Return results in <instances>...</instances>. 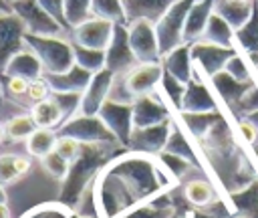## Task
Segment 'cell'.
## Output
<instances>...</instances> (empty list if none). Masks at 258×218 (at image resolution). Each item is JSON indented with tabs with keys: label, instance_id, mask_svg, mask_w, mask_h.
<instances>
[{
	"label": "cell",
	"instance_id": "cell-43",
	"mask_svg": "<svg viewBox=\"0 0 258 218\" xmlns=\"http://www.w3.org/2000/svg\"><path fill=\"white\" fill-rule=\"evenodd\" d=\"M2 141H4V129L0 127V143H2Z\"/></svg>",
	"mask_w": 258,
	"mask_h": 218
},
{
	"label": "cell",
	"instance_id": "cell-18",
	"mask_svg": "<svg viewBox=\"0 0 258 218\" xmlns=\"http://www.w3.org/2000/svg\"><path fill=\"white\" fill-rule=\"evenodd\" d=\"M202 40H208V42L224 46V48H236V30L218 12H212V16L204 28Z\"/></svg>",
	"mask_w": 258,
	"mask_h": 218
},
{
	"label": "cell",
	"instance_id": "cell-45",
	"mask_svg": "<svg viewBox=\"0 0 258 218\" xmlns=\"http://www.w3.org/2000/svg\"><path fill=\"white\" fill-rule=\"evenodd\" d=\"M0 93H2V81H0Z\"/></svg>",
	"mask_w": 258,
	"mask_h": 218
},
{
	"label": "cell",
	"instance_id": "cell-47",
	"mask_svg": "<svg viewBox=\"0 0 258 218\" xmlns=\"http://www.w3.org/2000/svg\"><path fill=\"white\" fill-rule=\"evenodd\" d=\"M240 218H246V216H240Z\"/></svg>",
	"mask_w": 258,
	"mask_h": 218
},
{
	"label": "cell",
	"instance_id": "cell-46",
	"mask_svg": "<svg viewBox=\"0 0 258 218\" xmlns=\"http://www.w3.org/2000/svg\"><path fill=\"white\" fill-rule=\"evenodd\" d=\"M26 218H34V216H32V214H28V216H26Z\"/></svg>",
	"mask_w": 258,
	"mask_h": 218
},
{
	"label": "cell",
	"instance_id": "cell-22",
	"mask_svg": "<svg viewBox=\"0 0 258 218\" xmlns=\"http://www.w3.org/2000/svg\"><path fill=\"white\" fill-rule=\"evenodd\" d=\"M183 198L194 208H210L216 200V190L208 180H189L183 186Z\"/></svg>",
	"mask_w": 258,
	"mask_h": 218
},
{
	"label": "cell",
	"instance_id": "cell-33",
	"mask_svg": "<svg viewBox=\"0 0 258 218\" xmlns=\"http://www.w3.org/2000/svg\"><path fill=\"white\" fill-rule=\"evenodd\" d=\"M224 71L228 75H232L236 81L240 83H252V75H250V67H248V59L244 54H240L238 50L228 59Z\"/></svg>",
	"mask_w": 258,
	"mask_h": 218
},
{
	"label": "cell",
	"instance_id": "cell-31",
	"mask_svg": "<svg viewBox=\"0 0 258 218\" xmlns=\"http://www.w3.org/2000/svg\"><path fill=\"white\" fill-rule=\"evenodd\" d=\"M0 81H2V93L14 101V103H20L22 99H26V91H28V83L24 77H16V75H0Z\"/></svg>",
	"mask_w": 258,
	"mask_h": 218
},
{
	"label": "cell",
	"instance_id": "cell-36",
	"mask_svg": "<svg viewBox=\"0 0 258 218\" xmlns=\"http://www.w3.org/2000/svg\"><path fill=\"white\" fill-rule=\"evenodd\" d=\"M50 93H52V89H50V85L46 83V79H44V75H42V77L32 79V81L28 83L26 99H28V101L34 105V103H38V101H42V99L50 97Z\"/></svg>",
	"mask_w": 258,
	"mask_h": 218
},
{
	"label": "cell",
	"instance_id": "cell-42",
	"mask_svg": "<svg viewBox=\"0 0 258 218\" xmlns=\"http://www.w3.org/2000/svg\"><path fill=\"white\" fill-rule=\"evenodd\" d=\"M232 2H240V4H248V2H254V0H232Z\"/></svg>",
	"mask_w": 258,
	"mask_h": 218
},
{
	"label": "cell",
	"instance_id": "cell-5",
	"mask_svg": "<svg viewBox=\"0 0 258 218\" xmlns=\"http://www.w3.org/2000/svg\"><path fill=\"white\" fill-rule=\"evenodd\" d=\"M129 44L139 63H159V42L155 34V24L149 20H133L127 24Z\"/></svg>",
	"mask_w": 258,
	"mask_h": 218
},
{
	"label": "cell",
	"instance_id": "cell-20",
	"mask_svg": "<svg viewBox=\"0 0 258 218\" xmlns=\"http://www.w3.org/2000/svg\"><path fill=\"white\" fill-rule=\"evenodd\" d=\"M252 10H254V2L240 4L232 0H216V6H214V12H218L234 30L242 28L248 22V18L252 16Z\"/></svg>",
	"mask_w": 258,
	"mask_h": 218
},
{
	"label": "cell",
	"instance_id": "cell-4",
	"mask_svg": "<svg viewBox=\"0 0 258 218\" xmlns=\"http://www.w3.org/2000/svg\"><path fill=\"white\" fill-rule=\"evenodd\" d=\"M119 77L123 81L125 91L129 93V97L135 103L137 97L149 95L159 89V83L163 77V67H161V61L159 63H139L131 71H127L125 75H119Z\"/></svg>",
	"mask_w": 258,
	"mask_h": 218
},
{
	"label": "cell",
	"instance_id": "cell-14",
	"mask_svg": "<svg viewBox=\"0 0 258 218\" xmlns=\"http://www.w3.org/2000/svg\"><path fill=\"white\" fill-rule=\"evenodd\" d=\"M173 2L177 0H123L127 24L133 20H149L155 24Z\"/></svg>",
	"mask_w": 258,
	"mask_h": 218
},
{
	"label": "cell",
	"instance_id": "cell-34",
	"mask_svg": "<svg viewBox=\"0 0 258 218\" xmlns=\"http://www.w3.org/2000/svg\"><path fill=\"white\" fill-rule=\"evenodd\" d=\"M40 161H42L44 170H46L50 176H54V178H58V180H62V178H67V176H69L71 161H67L64 157H60L56 151H50L48 155L40 157Z\"/></svg>",
	"mask_w": 258,
	"mask_h": 218
},
{
	"label": "cell",
	"instance_id": "cell-21",
	"mask_svg": "<svg viewBox=\"0 0 258 218\" xmlns=\"http://www.w3.org/2000/svg\"><path fill=\"white\" fill-rule=\"evenodd\" d=\"M210 81H212L214 89L218 91V95L224 99L226 105H236L238 99L244 95V91L254 83V81H252V83H240V81H236L232 75H228L226 71H220V73L214 75Z\"/></svg>",
	"mask_w": 258,
	"mask_h": 218
},
{
	"label": "cell",
	"instance_id": "cell-23",
	"mask_svg": "<svg viewBox=\"0 0 258 218\" xmlns=\"http://www.w3.org/2000/svg\"><path fill=\"white\" fill-rule=\"evenodd\" d=\"M30 170V157L20 153L0 155V184H12Z\"/></svg>",
	"mask_w": 258,
	"mask_h": 218
},
{
	"label": "cell",
	"instance_id": "cell-12",
	"mask_svg": "<svg viewBox=\"0 0 258 218\" xmlns=\"http://www.w3.org/2000/svg\"><path fill=\"white\" fill-rule=\"evenodd\" d=\"M165 121H169V109L165 107L163 101L157 99V91L135 99V103H133V129L159 125Z\"/></svg>",
	"mask_w": 258,
	"mask_h": 218
},
{
	"label": "cell",
	"instance_id": "cell-37",
	"mask_svg": "<svg viewBox=\"0 0 258 218\" xmlns=\"http://www.w3.org/2000/svg\"><path fill=\"white\" fill-rule=\"evenodd\" d=\"M38 4H40L67 32H71V28H69V24H67V18H64V0H38Z\"/></svg>",
	"mask_w": 258,
	"mask_h": 218
},
{
	"label": "cell",
	"instance_id": "cell-29",
	"mask_svg": "<svg viewBox=\"0 0 258 218\" xmlns=\"http://www.w3.org/2000/svg\"><path fill=\"white\" fill-rule=\"evenodd\" d=\"M73 52H75V65L87 69L89 73H99L101 69H105V50L87 48L73 42Z\"/></svg>",
	"mask_w": 258,
	"mask_h": 218
},
{
	"label": "cell",
	"instance_id": "cell-24",
	"mask_svg": "<svg viewBox=\"0 0 258 218\" xmlns=\"http://www.w3.org/2000/svg\"><path fill=\"white\" fill-rule=\"evenodd\" d=\"M236 44L246 52H258V2L254 0V10L248 22L236 30Z\"/></svg>",
	"mask_w": 258,
	"mask_h": 218
},
{
	"label": "cell",
	"instance_id": "cell-32",
	"mask_svg": "<svg viewBox=\"0 0 258 218\" xmlns=\"http://www.w3.org/2000/svg\"><path fill=\"white\" fill-rule=\"evenodd\" d=\"M159 91L173 103V107H181V99H183V93H185V83L177 81L175 77H171L169 73L163 71V77H161V83H159Z\"/></svg>",
	"mask_w": 258,
	"mask_h": 218
},
{
	"label": "cell",
	"instance_id": "cell-30",
	"mask_svg": "<svg viewBox=\"0 0 258 218\" xmlns=\"http://www.w3.org/2000/svg\"><path fill=\"white\" fill-rule=\"evenodd\" d=\"M64 18L69 28H75L85 20L93 18L91 0H64Z\"/></svg>",
	"mask_w": 258,
	"mask_h": 218
},
{
	"label": "cell",
	"instance_id": "cell-10",
	"mask_svg": "<svg viewBox=\"0 0 258 218\" xmlns=\"http://www.w3.org/2000/svg\"><path fill=\"white\" fill-rule=\"evenodd\" d=\"M181 113H210L216 111V101L210 91V87L204 83L202 73L194 69L189 81L185 83V93L181 99Z\"/></svg>",
	"mask_w": 258,
	"mask_h": 218
},
{
	"label": "cell",
	"instance_id": "cell-40",
	"mask_svg": "<svg viewBox=\"0 0 258 218\" xmlns=\"http://www.w3.org/2000/svg\"><path fill=\"white\" fill-rule=\"evenodd\" d=\"M8 10H10V6L4 0H0V12H8Z\"/></svg>",
	"mask_w": 258,
	"mask_h": 218
},
{
	"label": "cell",
	"instance_id": "cell-28",
	"mask_svg": "<svg viewBox=\"0 0 258 218\" xmlns=\"http://www.w3.org/2000/svg\"><path fill=\"white\" fill-rule=\"evenodd\" d=\"M234 208L240 210L246 218H258V182H250L246 188L232 194Z\"/></svg>",
	"mask_w": 258,
	"mask_h": 218
},
{
	"label": "cell",
	"instance_id": "cell-39",
	"mask_svg": "<svg viewBox=\"0 0 258 218\" xmlns=\"http://www.w3.org/2000/svg\"><path fill=\"white\" fill-rule=\"evenodd\" d=\"M0 218H10V210H8V204L6 202L0 204Z\"/></svg>",
	"mask_w": 258,
	"mask_h": 218
},
{
	"label": "cell",
	"instance_id": "cell-2",
	"mask_svg": "<svg viewBox=\"0 0 258 218\" xmlns=\"http://www.w3.org/2000/svg\"><path fill=\"white\" fill-rule=\"evenodd\" d=\"M196 0H177L169 6V10L155 22V34L159 42V52L161 57L173 50L175 46L183 44V26L187 12Z\"/></svg>",
	"mask_w": 258,
	"mask_h": 218
},
{
	"label": "cell",
	"instance_id": "cell-48",
	"mask_svg": "<svg viewBox=\"0 0 258 218\" xmlns=\"http://www.w3.org/2000/svg\"><path fill=\"white\" fill-rule=\"evenodd\" d=\"M256 2H258V0H256Z\"/></svg>",
	"mask_w": 258,
	"mask_h": 218
},
{
	"label": "cell",
	"instance_id": "cell-38",
	"mask_svg": "<svg viewBox=\"0 0 258 218\" xmlns=\"http://www.w3.org/2000/svg\"><path fill=\"white\" fill-rule=\"evenodd\" d=\"M238 129H240V133L244 135V139L250 143V145H256V141H258V127H256V123L248 117V119H242L240 123H238Z\"/></svg>",
	"mask_w": 258,
	"mask_h": 218
},
{
	"label": "cell",
	"instance_id": "cell-11",
	"mask_svg": "<svg viewBox=\"0 0 258 218\" xmlns=\"http://www.w3.org/2000/svg\"><path fill=\"white\" fill-rule=\"evenodd\" d=\"M113 73L109 69H101L99 73H93L87 89L83 91V99H81V107L77 115H97L99 109L103 107V103L109 97L111 85H113Z\"/></svg>",
	"mask_w": 258,
	"mask_h": 218
},
{
	"label": "cell",
	"instance_id": "cell-16",
	"mask_svg": "<svg viewBox=\"0 0 258 218\" xmlns=\"http://www.w3.org/2000/svg\"><path fill=\"white\" fill-rule=\"evenodd\" d=\"M161 67L165 73L175 77L181 83H187L194 73V61H191V46L187 42L175 46L167 54L161 57Z\"/></svg>",
	"mask_w": 258,
	"mask_h": 218
},
{
	"label": "cell",
	"instance_id": "cell-26",
	"mask_svg": "<svg viewBox=\"0 0 258 218\" xmlns=\"http://www.w3.org/2000/svg\"><path fill=\"white\" fill-rule=\"evenodd\" d=\"M56 139H58V135L54 133V129H42V127H38V129L26 139V151H28L30 155L44 157V155H48L50 151H54Z\"/></svg>",
	"mask_w": 258,
	"mask_h": 218
},
{
	"label": "cell",
	"instance_id": "cell-35",
	"mask_svg": "<svg viewBox=\"0 0 258 218\" xmlns=\"http://www.w3.org/2000/svg\"><path fill=\"white\" fill-rule=\"evenodd\" d=\"M54 151H56L60 157H64L67 161H71V164H73V161L79 157L81 143H79L75 137H71V135H58L56 145H54Z\"/></svg>",
	"mask_w": 258,
	"mask_h": 218
},
{
	"label": "cell",
	"instance_id": "cell-6",
	"mask_svg": "<svg viewBox=\"0 0 258 218\" xmlns=\"http://www.w3.org/2000/svg\"><path fill=\"white\" fill-rule=\"evenodd\" d=\"M135 65H139V61L131 50L127 24H115L113 38L105 48V69H109L113 75H125Z\"/></svg>",
	"mask_w": 258,
	"mask_h": 218
},
{
	"label": "cell",
	"instance_id": "cell-3",
	"mask_svg": "<svg viewBox=\"0 0 258 218\" xmlns=\"http://www.w3.org/2000/svg\"><path fill=\"white\" fill-rule=\"evenodd\" d=\"M10 10L24 22L26 34L34 36H58L69 34L40 4L38 0H16L10 4Z\"/></svg>",
	"mask_w": 258,
	"mask_h": 218
},
{
	"label": "cell",
	"instance_id": "cell-1",
	"mask_svg": "<svg viewBox=\"0 0 258 218\" xmlns=\"http://www.w3.org/2000/svg\"><path fill=\"white\" fill-rule=\"evenodd\" d=\"M24 42L38 57L44 75H58L75 65V52L69 34H58V36L26 34Z\"/></svg>",
	"mask_w": 258,
	"mask_h": 218
},
{
	"label": "cell",
	"instance_id": "cell-9",
	"mask_svg": "<svg viewBox=\"0 0 258 218\" xmlns=\"http://www.w3.org/2000/svg\"><path fill=\"white\" fill-rule=\"evenodd\" d=\"M113 30H115V24L113 22L93 16V18L85 20L83 24L71 28L69 38L75 44H81V46H87V48L105 50L109 46L111 38H113Z\"/></svg>",
	"mask_w": 258,
	"mask_h": 218
},
{
	"label": "cell",
	"instance_id": "cell-41",
	"mask_svg": "<svg viewBox=\"0 0 258 218\" xmlns=\"http://www.w3.org/2000/svg\"><path fill=\"white\" fill-rule=\"evenodd\" d=\"M2 202H6V192H4V188L0 186V204H2Z\"/></svg>",
	"mask_w": 258,
	"mask_h": 218
},
{
	"label": "cell",
	"instance_id": "cell-7",
	"mask_svg": "<svg viewBox=\"0 0 258 218\" xmlns=\"http://www.w3.org/2000/svg\"><path fill=\"white\" fill-rule=\"evenodd\" d=\"M24 36V22L12 10L0 12V73H4L8 61L26 46Z\"/></svg>",
	"mask_w": 258,
	"mask_h": 218
},
{
	"label": "cell",
	"instance_id": "cell-15",
	"mask_svg": "<svg viewBox=\"0 0 258 218\" xmlns=\"http://www.w3.org/2000/svg\"><path fill=\"white\" fill-rule=\"evenodd\" d=\"M214 6H216V0H196L191 4L185 18V26H183V42L191 44L202 38L204 28L214 12Z\"/></svg>",
	"mask_w": 258,
	"mask_h": 218
},
{
	"label": "cell",
	"instance_id": "cell-17",
	"mask_svg": "<svg viewBox=\"0 0 258 218\" xmlns=\"http://www.w3.org/2000/svg\"><path fill=\"white\" fill-rule=\"evenodd\" d=\"M0 75H16V77H24L26 81H32V79L42 77L44 71H42V65H40L38 57L28 46H24L20 52H16L8 61L4 73H0Z\"/></svg>",
	"mask_w": 258,
	"mask_h": 218
},
{
	"label": "cell",
	"instance_id": "cell-19",
	"mask_svg": "<svg viewBox=\"0 0 258 218\" xmlns=\"http://www.w3.org/2000/svg\"><path fill=\"white\" fill-rule=\"evenodd\" d=\"M30 115L36 123V127H42V129H54V127H60V121L64 119V113L58 105V101L50 95L38 103H34L30 107Z\"/></svg>",
	"mask_w": 258,
	"mask_h": 218
},
{
	"label": "cell",
	"instance_id": "cell-8",
	"mask_svg": "<svg viewBox=\"0 0 258 218\" xmlns=\"http://www.w3.org/2000/svg\"><path fill=\"white\" fill-rule=\"evenodd\" d=\"M191 46V61H194V69H198L204 77L212 79L214 75H218L220 71H224L228 59L236 52V48H224L218 44H212L208 40H196L189 44Z\"/></svg>",
	"mask_w": 258,
	"mask_h": 218
},
{
	"label": "cell",
	"instance_id": "cell-25",
	"mask_svg": "<svg viewBox=\"0 0 258 218\" xmlns=\"http://www.w3.org/2000/svg\"><path fill=\"white\" fill-rule=\"evenodd\" d=\"M2 129L10 141H22V139H28L38 127H36L30 113H18L12 119H8Z\"/></svg>",
	"mask_w": 258,
	"mask_h": 218
},
{
	"label": "cell",
	"instance_id": "cell-27",
	"mask_svg": "<svg viewBox=\"0 0 258 218\" xmlns=\"http://www.w3.org/2000/svg\"><path fill=\"white\" fill-rule=\"evenodd\" d=\"M91 12L95 18H103L113 24H127L123 0H91Z\"/></svg>",
	"mask_w": 258,
	"mask_h": 218
},
{
	"label": "cell",
	"instance_id": "cell-44",
	"mask_svg": "<svg viewBox=\"0 0 258 218\" xmlns=\"http://www.w3.org/2000/svg\"><path fill=\"white\" fill-rule=\"evenodd\" d=\"M4 2H6L8 6H10V4H12V2H16V0H4Z\"/></svg>",
	"mask_w": 258,
	"mask_h": 218
},
{
	"label": "cell",
	"instance_id": "cell-13",
	"mask_svg": "<svg viewBox=\"0 0 258 218\" xmlns=\"http://www.w3.org/2000/svg\"><path fill=\"white\" fill-rule=\"evenodd\" d=\"M93 73L87 69L73 65L69 71L58 73V75H44L46 83L50 85L52 93H83L91 81Z\"/></svg>",
	"mask_w": 258,
	"mask_h": 218
}]
</instances>
